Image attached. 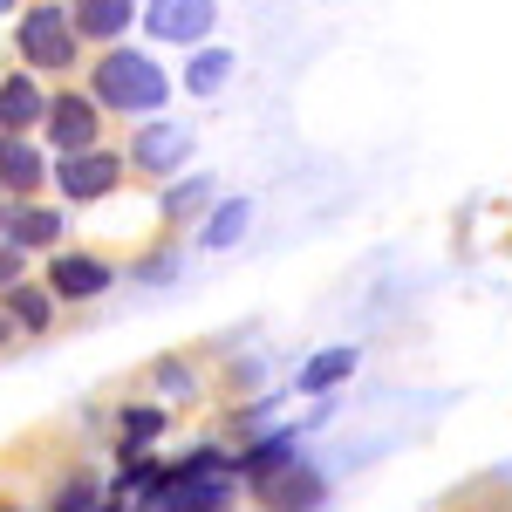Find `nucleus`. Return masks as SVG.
Returning <instances> with one entry per match:
<instances>
[{"label":"nucleus","mask_w":512,"mask_h":512,"mask_svg":"<svg viewBox=\"0 0 512 512\" xmlns=\"http://www.w3.org/2000/svg\"><path fill=\"white\" fill-rule=\"evenodd\" d=\"M76 28L82 35H123L130 28V0H76Z\"/></svg>","instance_id":"8"},{"label":"nucleus","mask_w":512,"mask_h":512,"mask_svg":"<svg viewBox=\"0 0 512 512\" xmlns=\"http://www.w3.org/2000/svg\"><path fill=\"white\" fill-rule=\"evenodd\" d=\"M7 308H14L21 328H41V321H48V301H41L35 287H7Z\"/></svg>","instance_id":"16"},{"label":"nucleus","mask_w":512,"mask_h":512,"mask_svg":"<svg viewBox=\"0 0 512 512\" xmlns=\"http://www.w3.org/2000/svg\"><path fill=\"white\" fill-rule=\"evenodd\" d=\"M48 110V137L62 144V151H89V137H96V110L82 103V96H62V103H41Z\"/></svg>","instance_id":"5"},{"label":"nucleus","mask_w":512,"mask_h":512,"mask_svg":"<svg viewBox=\"0 0 512 512\" xmlns=\"http://www.w3.org/2000/svg\"><path fill=\"white\" fill-rule=\"evenodd\" d=\"M185 151H192V137H185V130H164V123L137 137V164H151V171H171Z\"/></svg>","instance_id":"7"},{"label":"nucleus","mask_w":512,"mask_h":512,"mask_svg":"<svg viewBox=\"0 0 512 512\" xmlns=\"http://www.w3.org/2000/svg\"><path fill=\"white\" fill-rule=\"evenodd\" d=\"M48 287H55L62 301H89V294L110 287V267H103V260H82V253H62L55 274H48Z\"/></svg>","instance_id":"6"},{"label":"nucleus","mask_w":512,"mask_h":512,"mask_svg":"<svg viewBox=\"0 0 512 512\" xmlns=\"http://www.w3.org/2000/svg\"><path fill=\"white\" fill-rule=\"evenodd\" d=\"M246 219H253V212H246V198H233L226 212H212V226H205V246H233V239L246 233Z\"/></svg>","instance_id":"14"},{"label":"nucleus","mask_w":512,"mask_h":512,"mask_svg":"<svg viewBox=\"0 0 512 512\" xmlns=\"http://www.w3.org/2000/svg\"><path fill=\"white\" fill-rule=\"evenodd\" d=\"M0 335H7V315H0Z\"/></svg>","instance_id":"22"},{"label":"nucleus","mask_w":512,"mask_h":512,"mask_svg":"<svg viewBox=\"0 0 512 512\" xmlns=\"http://www.w3.org/2000/svg\"><path fill=\"white\" fill-rule=\"evenodd\" d=\"M226 76H233V55H219V48H212V55H198L192 69H185V82H192L198 96H212V89H219Z\"/></svg>","instance_id":"13"},{"label":"nucleus","mask_w":512,"mask_h":512,"mask_svg":"<svg viewBox=\"0 0 512 512\" xmlns=\"http://www.w3.org/2000/svg\"><path fill=\"white\" fill-rule=\"evenodd\" d=\"M117 185V158L110 151H69L62 158V192L69 198H103Z\"/></svg>","instance_id":"4"},{"label":"nucleus","mask_w":512,"mask_h":512,"mask_svg":"<svg viewBox=\"0 0 512 512\" xmlns=\"http://www.w3.org/2000/svg\"><path fill=\"white\" fill-rule=\"evenodd\" d=\"M55 512H89V485H76V492H69V499H62Z\"/></svg>","instance_id":"19"},{"label":"nucleus","mask_w":512,"mask_h":512,"mask_svg":"<svg viewBox=\"0 0 512 512\" xmlns=\"http://www.w3.org/2000/svg\"><path fill=\"white\" fill-rule=\"evenodd\" d=\"M96 96H103L110 110H158V103H164V76H158L151 55L117 48V55L96 69Z\"/></svg>","instance_id":"1"},{"label":"nucleus","mask_w":512,"mask_h":512,"mask_svg":"<svg viewBox=\"0 0 512 512\" xmlns=\"http://www.w3.org/2000/svg\"><path fill=\"white\" fill-rule=\"evenodd\" d=\"M7 7H14V0H0V14H7Z\"/></svg>","instance_id":"21"},{"label":"nucleus","mask_w":512,"mask_h":512,"mask_svg":"<svg viewBox=\"0 0 512 512\" xmlns=\"http://www.w3.org/2000/svg\"><path fill=\"white\" fill-rule=\"evenodd\" d=\"M321 499V478L315 472H294L287 485H274V506H287V512H308Z\"/></svg>","instance_id":"15"},{"label":"nucleus","mask_w":512,"mask_h":512,"mask_svg":"<svg viewBox=\"0 0 512 512\" xmlns=\"http://www.w3.org/2000/svg\"><path fill=\"white\" fill-rule=\"evenodd\" d=\"M287 458H294V444H287V437H274V444H260V451L246 458V472H274V465H287Z\"/></svg>","instance_id":"17"},{"label":"nucleus","mask_w":512,"mask_h":512,"mask_svg":"<svg viewBox=\"0 0 512 512\" xmlns=\"http://www.w3.org/2000/svg\"><path fill=\"white\" fill-rule=\"evenodd\" d=\"M0 185H7V192H35L41 185V158L28 144H14V137L0 144Z\"/></svg>","instance_id":"9"},{"label":"nucleus","mask_w":512,"mask_h":512,"mask_svg":"<svg viewBox=\"0 0 512 512\" xmlns=\"http://www.w3.org/2000/svg\"><path fill=\"white\" fill-rule=\"evenodd\" d=\"M212 28V0H151V35L158 41H198Z\"/></svg>","instance_id":"3"},{"label":"nucleus","mask_w":512,"mask_h":512,"mask_svg":"<svg viewBox=\"0 0 512 512\" xmlns=\"http://www.w3.org/2000/svg\"><path fill=\"white\" fill-rule=\"evenodd\" d=\"M41 117V96H35V82H0V123L7 130H21V123H35Z\"/></svg>","instance_id":"11"},{"label":"nucleus","mask_w":512,"mask_h":512,"mask_svg":"<svg viewBox=\"0 0 512 512\" xmlns=\"http://www.w3.org/2000/svg\"><path fill=\"white\" fill-rule=\"evenodd\" d=\"M21 55H28L35 69H69V55H76V28L62 21V7H35V14L21 21Z\"/></svg>","instance_id":"2"},{"label":"nucleus","mask_w":512,"mask_h":512,"mask_svg":"<svg viewBox=\"0 0 512 512\" xmlns=\"http://www.w3.org/2000/svg\"><path fill=\"white\" fill-rule=\"evenodd\" d=\"M14 280V246H0V287Z\"/></svg>","instance_id":"20"},{"label":"nucleus","mask_w":512,"mask_h":512,"mask_svg":"<svg viewBox=\"0 0 512 512\" xmlns=\"http://www.w3.org/2000/svg\"><path fill=\"white\" fill-rule=\"evenodd\" d=\"M7 239H14V246H48V239H62V219L21 205V212H7Z\"/></svg>","instance_id":"10"},{"label":"nucleus","mask_w":512,"mask_h":512,"mask_svg":"<svg viewBox=\"0 0 512 512\" xmlns=\"http://www.w3.org/2000/svg\"><path fill=\"white\" fill-rule=\"evenodd\" d=\"M158 410H130V417H123V431H130V444H144V437H158Z\"/></svg>","instance_id":"18"},{"label":"nucleus","mask_w":512,"mask_h":512,"mask_svg":"<svg viewBox=\"0 0 512 512\" xmlns=\"http://www.w3.org/2000/svg\"><path fill=\"white\" fill-rule=\"evenodd\" d=\"M349 369H355V355H349V349H328V355H315V362H308L301 390H328V383H342Z\"/></svg>","instance_id":"12"}]
</instances>
